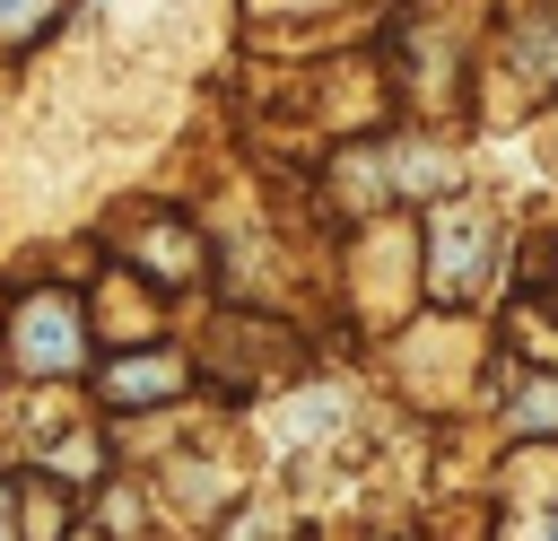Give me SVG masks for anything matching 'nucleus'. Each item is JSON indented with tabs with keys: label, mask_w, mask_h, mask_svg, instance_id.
I'll use <instances>...</instances> for the list:
<instances>
[{
	"label": "nucleus",
	"mask_w": 558,
	"mask_h": 541,
	"mask_svg": "<svg viewBox=\"0 0 558 541\" xmlns=\"http://www.w3.org/2000/svg\"><path fill=\"white\" fill-rule=\"evenodd\" d=\"M0 349H9V366L35 375V384L87 375V366H96V358H87V297L61 288V279L17 288V297H9V323H0Z\"/></svg>",
	"instance_id": "1"
},
{
	"label": "nucleus",
	"mask_w": 558,
	"mask_h": 541,
	"mask_svg": "<svg viewBox=\"0 0 558 541\" xmlns=\"http://www.w3.org/2000/svg\"><path fill=\"white\" fill-rule=\"evenodd\" d=\"M497 218L480 209V201H436L427 209V288L445 297V305H471L480 288H488V270H497Z\"/></svg>",
	"instance_id": "2"
},
{
	"label": "nucleus",
	"mask_w": 558,
	"mask_h": 541,
	"mask_svg": "<svg viewBox=\"0 0 558 541\" xmlns=\"http://www.w3.org/2000/svg\"><path fill=\"white\" fill-rule=\"evenodd\" d=\"M183 384H192V358H183L174 340H122L113 358L87 366V401H96L105 419L166 410V401H183Z\"/></svg>",
	"instance_id": "3"
},
{
	"label": "nucleus",
	"mask_w": 558,
	"mask_h": 541,
	"mask_svg": "<svg viewBox=\"0 0 558 541\" xmlns=\"http://www.w3.org/2000/svg\"><path fill=\"white\" fill-rule=\"evenodd\" d=\"M506 70L523 79V105L558 96V0H514V17H506Z\"/></svg>",
	"instance_id": "4"
},
{
	"label": "nucleus",
	"mask_w": 558,
	"mask_h": 541,
	"mask_svg": "<svg viewBox=\"0 0 558 541\" xmlns=\"http://www.w3.org/2000/svg\"><path fill=\"white\" fill-rule=\"evenodd\" d=\"M532 489H514V506L497 515V541H558V454L514 462Z\"/></svg>",
	"instance_id": "5"
},
{
	"label": "nucleus",
	"mask_w": 558,
	"mask_h": 541,
	"mask_svg": "<svg viewBox=\"0 0 558 541\" xmlns=\"http://www.w3.org/2000/svg\"><path fill=\"white\" fill-rule=\"evenodd\" d=\"M61 9H70V0H0V52H26Z\"/></svg>",
	"instance_id": "6"
},
{
	"label": "nucleus",
	"mask_w": 558,
	"mask_h": 541,
	"mask_svg": "<svg viewBox=\"0 0 558 541\" xmlns=\"http://www.w3.org/2000/svg\"><path fill=\"white\" fill-rule=\"evenodd\" d=\"M514 428H532V436L558 428V375H523L514 384Z\"/></svg>",
	"instance_id": "7"
},
{
	"label": "nucleus",
	"mask_w": 558,
	"mask_h": 541,
	"mask_svg": "<svg viewBox=\"0 0 558 541\" xmlns=\"http://www.w3.org/2000/svg\"><path fill=\"white\" fill-rule=\"evenodd\" d=\"M0 541H17V532H9V524H0Z\"/></svg>",
	"instance_id": "8"
},
{
	"label": "nucleus",
	"mask_w": 558,
	"mask_h": 541,
	"mask_svg": "<svg viewBox=\"0 0 558 541\" xmlns=\"http://www.w3.org/2000/svg\"><path fill=\"white\" fill-rule=\"evenodd\" d=\"M0 366H9V349H0Z\"/></svg>",
	"instance_id": "9"
}]
</instances>
